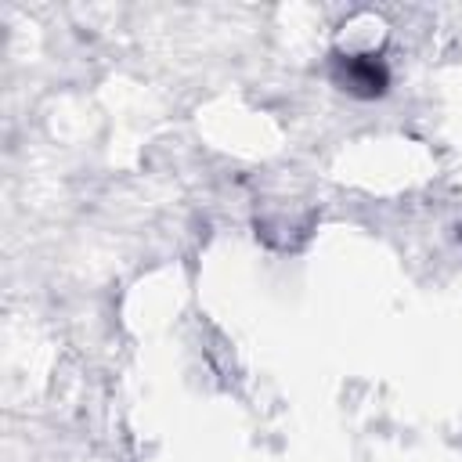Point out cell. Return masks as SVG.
I'll use <instances>...</instances> for the list:
<instances>
[{
  "mask_svg": "<svg viewBox=\"0 0 462 462\" xmlns=\"http://www.w3.org/2000/svg\"><path fill=\"white\" fill-rule=\"evenodd\" d=\"M336 83L350 94H383L386 87V65L379 54H336Z\"/></svg>",
  "mask_w": 462,
  "mask_h": 462,
  "instance_id": "6da1fadb",
  "label": "cell"
}]
</instances>
